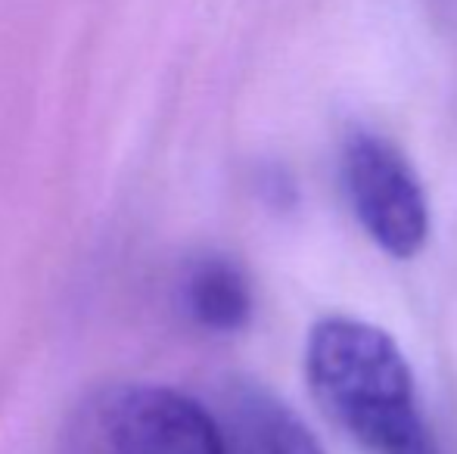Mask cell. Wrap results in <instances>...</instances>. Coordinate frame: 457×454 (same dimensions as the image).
Wrapping results in <instances>:
<instances>
[{
    "label": "cell",
    "instance_id": "6da1fadb",
    "mask_svg": "<svg viewBox=\"0 0 457 454\" xmlns=\"http://www.w3.org/2000/svg\"><path fill=\"white\" fill-rule=\"evenodd\" d=\"M308 383L327 414L373 454H439L402 349L364 321L327 318L308 336Z\"/></svg>",
    "mask_w": 457,
    "mask_h": 454
},
{
    "label": "cell",
    "instance_id": "7a4b0ae2",
    "mask_svg": "<svg viewBox=\"0 0 457 454\" xmlns=\"http://www.w3.org/2000/svg\"><path fill=\"white\" fill-rule=\"evenodd\" d=\"M343 177L352 209L377 246L411 259L429 234V209L408 159L377 134L355 131L343 153Z\"/></svg>",
    "mask_w": 457,
    "mask_h": 454
},
{
    "label": "cell",
    "instance_id": "3957f363",
    "mask_svg": "<svg viewBox=\"0 0 457 454\" xmlns=\"http://www.w3.org/2000/svg\"><path fill=\"white\" fill-rule=\"evenodd\" d=\"M103 454H221L215 414L165 386L115 389L96 414Z\"/></svg>",
    "mask_w": 457,
    "mask_h": 454
},
{
    "label": "cell",
    "instance_id": "277c9868",
    "mask_svg": "<svg viewBox=\"0 0 457 454\" xmlns=\"http://www.w3.org/2000/svg\"><path fill=\"white\" fill-rule=\"evenodd\" d=\"M221 454H324L305 424L253 383H234L215 411Z\"/></svg>",
    "mask_w": 457,
    "mask_h": 454
},
{
    "label": "cell",
    "instance_id": "5b68a950",
    "mask_svg": "<svg viewBox=\"0 0 457 454\" xmlns=\"http://www.w3.org/2000/svg\"><path fill=\"white\" fill-rule=\"evenodd\" d=\"M181 305L212 334H237L253 318V290L237 261L224 255H205L187 268L181 280Z\"/></svg>",
    "mask_w": 457,
    "mask_h": 454
}]
</instances>
